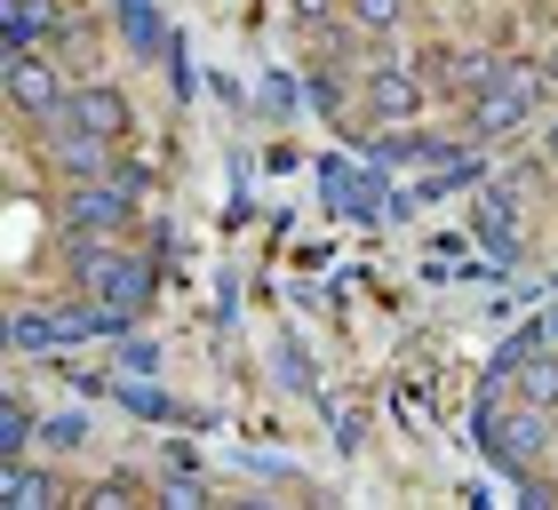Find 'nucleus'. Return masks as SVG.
<instances>
[{"instance_id": "4468645a", "label": "nucleus", "mask_w": 558, "mask_h": 510, "mask_svg": "<svg viewBox=\"0 0 558 510\" xmlns=\"http://www.w3.org/2000/svg\"><path fill=\"white\" fill-rule=\"evenodd\" d=\"M550 343H558V319H550Z\"/></svg>"}, {"instance_id": "9d476101", "label": "nucleus", "mask_w": 558, "mask_h": 510, "mask_svg": "<svg viewBox=\"0 0 558 510\" xmlns=\"http://www.w3.org/2000/svg\"><path fill=\"white\" fill-rule=\"evenodd\" d=\"M24 439H33V415H24V399L0 406V454H24Z\"/></svg>"}, {"instance_id": "39448f33", "label": "nucleus", "mask_w": 558, "mask_h": 510, "mask_svg": "<svg viewBox=\"0 0 558 510\" xmlns=\"http://www.w3.org/2000/svg\"><path fill=\"white\" fill-rule=\"evenodd\" d=\"M0 502L9 510H57V478L33 471L24 454H0Z\"/></svg>"}, {"instance_id": "423d86ee", "label": "nucleus", "mask_w": 558, "mask_h": 510, "mask_svg": "<svg viewBox=\"0 0 558 510\" xmlns=\"http://www.w3.org/2000/svg\"><path fill=\"white\" fill-rule=\"evenodd\" d=\"M367 105L384 112V120H415V112H423V88H415V72H399V64H375V72H367Z\"/></svg>"}, {"instance_id": "ddd939ff", "label": "nucleus", "mask_w": 558, "mask_h": 510, "mask_svg": "<svg viewBox=\"0 0 558 510\" xmlns=\"http://www.w3.org/2000/svg\"><path fill=\"white\" fill-rule=\"evenodd\" d=\"M543 151H550V160H558V120H550V136H543Z\"/></svg>"}, {"instance_id": "1a4fd4ad", "label": "nucleus", "mask_w": 558, "mask_h": 510, "mask_svg": "<svg viewBox=\"0 0 558 510\" xmlns=\"http://www.w3.org/2000/svg\"><path fill=\"white\" fill-rule=\"evenodd\" d=\"M399 16H408V0H351V24H360V33H399Z\"/></svg>"}, {"instance_id": "f8f14e48", "label": "nucleus", "mask_w": 558, "mask_h": 510, "mask_svg": "<svg viewBox=\"0 0 558 510\" xmlns=\"http://www.w3.org/2000/svg\"><path fill=\"white\" fill-rule=\"evenodd\" d=\"M129 495H136L129 478H105V487H88L81 502H88V510H129Z\"/></svg>"}, {"instance_id": "2eb2a0df", "label": "nucleus", "mask_w": 558, "mask_h": 510, "mask_svg": "<svg viewBox=\"0 0 558 510\" xmlns=\"http://www.w3.org/2000/svg\"><path fill=\"white\" fill-rule=\"evenodd\" d=\"M550 471H558V454H550Z\"/></svg>"}, {"instance_id": "7ed1b4c3", "label": "nucleus", "mask_w": 558, "mask_h": 510, "mask_svg": "<svg viewBox=\"0 0 558 510\" xmlns=\"http://www.w3.org/2000/svg\"><path fill=\"white\" fill-rule=\"evenodd\" d=\"M495 454L511 471H535V463H550L558 454V439H550V406H511V415H502V430H495Z\"/></svg>"}, {"instance_id": "9b49d317", "label": "nucleus", "mask_w": 558, "mask_h": 510, "mask_svg": "<svg viewBox=\"0 0 558 510\" xmlns=\"http://www.w3.org/2000/svg\"><path fill=\"white\" fill-rule=\"evenodd\" d=\"M160 502H168V510H199V502H208V487H199V478H160Z\"/></svg>"}, {"instance_id": "f257e3e1", "label": "nucleus", "mask_w": 558, "mask_h": 510, "mask_svg": "<svg viewBox=\"0 0 558 510\" xmlns=\"http://www.w3.org/2000/svg\"><path fill=\"white\" fill-rule=\"evenodd\" d=\"M129 216H136V192L120 184V175H88V184H72V199H64V232H81V240H120Z\"/></svg>"}, {"instance_id": "f03ea898", "label": "nucleus", "mask_w": 558, "mask_h": 510, "mask_svg": "<svg viewBox=\"0 0 558 510\" xmlns=\"http://www.w3.org/2000/svg\"><path fill=\"white\" fill-rule=\"evenodd\" d=\"M9 96H16V112H33V120H57L72 105L64 72L48 64V57H33V48H16V57H9Z\"/></svg>"}, {"instance_id": "6e6552de", "label": "nucleus", "mask_w": 558, "mask_h": 510, "mask_svg": "<svg viewBox=\"0 0 558 510\" xmlns=\"http://www.w3.org/2000/svg\"><path fill=\"white\" fill-rule=\"evenodd\" d=\"M40 33H57V0H9V48H33Z\"/></svg>"}, {"instance_id": "20e7f679", "label": "nucleus", "mask_w": 558, "mask_h": 510, "mask_svg": "<svg viewBox=\"0 0 558 510\" xmlns=\"http://www.w3.org/2000/svg\"><path fill=\"white\" fill-rule=\"evenodd\" d=\"M64 120L72 127H88V136H129V96H120V88H105V81H81V88H72V105H64Z\"/></svg>"}, {"instance_id": "0eeeda50", "label": "nucleus", "mask_w": 558, "mask_h": 510, "mask_svg": "<svg viewBox=\"0 0 558 510\" xmlns=\"http://www.w3.org/2000/svg\"><path fill=\"white\" fill-rule=\"evenodd\" d=\"M502 382H511L526 406H558V351H526V360L502 375Z\"/></svg>"}]
</instances>
